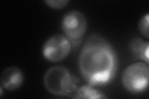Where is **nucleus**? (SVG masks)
Returning <instances> with one entry per match:
<instances>
[{"instance_id": "obj_8", "label": "nucleus", "mask_w": 149, "mask_h": 99, "mask_svg": "<svg viewBox=\"0 0 149 99\" xmlns=\"http://www.w3.org/2000/svg\"><path fill=\"white\" fill-rule=\"evenodd\" d=\"M71 98H85V99H98L106 98L104 94L93 88V86L87 85L78 87L76 92Z\"/></svg>"}, {"instance_id": "obj_4", "label": "nucleus", "mask_w": 149, "mask_h": 99, "mask_svg": "<svg viewBox=\"0 0 149 99\" xmlns=\"http://www.w3.org/2000/svg\"><path fill=\"white\" fill-rule=\"evenodd\" d=\"M87 26L85 16L77 10L67 12L62 19V31L72 46H77L81 43L86 32Z\"/></svg>"}, {"instance_id": "obj_7", "label": "nucleus", "mask_w": 149, "mask_h": 99, "mask_svg": "<svg viewBox=\"0 0 149 99\" xmlns=\"http://www.w3.org/2000/svg\"><path fill=\"white\" fill-rule=\"evenodd\" d=\"M130 48L136 57L148 64V42H145L140 38L134 39L130 42Z\"/></svg>"}, {"instance_id": "obj_6", "label": "nucleus", "mask_w": 149, "mask_h": 99, "mask_svg": "<svg viewBox=\"0 0 149 99\" xmlns=\"http://www.w3.org/2000/svg\"><path fill=\"white\" fill-rule=\"evenodd\" d=\"M24 81L22 71L17 67L11 66L4 69L1 75V86L8 91H15Z\"/></svg>"}, {"instance_id": "obj_9", "label": "nucleus", "mask_w": 149, "mask_h": 99, "mask_svg": "<svg viewBox=\"0 0 149 99\" xmlns=\"http://www.w3.org/2000/svg\"><path fill=\"white\" fill-rule=\"evenodd\" d=\"M148 24H149V14L147 13L146 15L143 16L139 22V30L141 34L145 37L146 38L149 37V30H148Z\"/></svg>"}, {"instance_id": "obj_2", "label": "nucleus", "mask_w": 149, "mask_h": 99, "mask_svg": "<svg viewBox=\"0 0 149 99\" xmlns=\"http://www.w3.org/2000/svg\"><path fill=\"white\" fill-rule=\"evenodd\" d=\"M78 80L63 66H54L47 71L44 77L45 89L51 93L58 96L70 97L78 89Z\"/></svg>"}, {"instance_id": "obj_3", "label": "nucleus", "mask_w": 149, "mask_h": 99, "mask_svg": "<svg viewBox=\"0 0 149 99\" xmlns=\"http://www.w3.org/2000/svg\"><path fill=\"white\" fill-rule=\"evenodd\" d=\"M149 68L148 64L136 62L125 69L121 81L125 90L132 93H140L146 91L148 85Z\"/></svg>"}, {"instance_id": "obj_1", "label": "nucleus", "mask_w": 149, "mask_h": 99, "mask_svg": "<svg viewBox=\"0 0 149 99\" xmlns=\"http://www.w3.org/2000/svg\"><path fill=\"white\" fill-rule=\"evenodd\" d=\"M118 58L113 47L101 37L93 35L83 45L78 65L88 85L97 86L110 82L116 76Z\"/></svg>"}, {"instance_id": "obj_10", "label": "nucleus", "mask_w": 149, "mask_h": 99, "mask_svg": "<svg viewBox=\"0 0 149 99\" xmlns=\"http://www.w3.org/2000/svg\"><path fill=\"white\" fill-rule=\"evenodd\" d=\"M44 2L50 8L59 9L66 6L69 3V1L68 0H46Z\"/></svg>"}, {"instance_id": "obj_5", "label": "nucleus", "mask_w": 149, "mask_h": 99, "mask_svg": "<svg viewBox=\"0 0 149 99\" xmlns=\"http://www.w3.org/2000/svg\"><path fill=\"white\" fill-rule=\"evenodd\" d=\"M72 45L65 35L55 34L47 40L42 46L44 57L50 62H58L68 55Z\"/></svg>"}]
</instances>
